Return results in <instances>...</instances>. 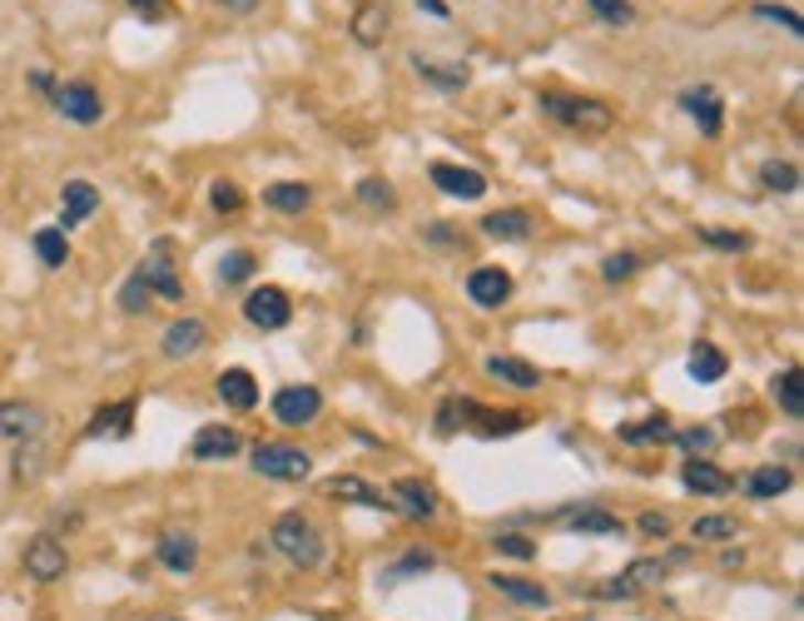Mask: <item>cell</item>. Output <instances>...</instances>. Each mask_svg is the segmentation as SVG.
<instances>
[{
  "mask_svg": "<svg viewBox=\"0 0 804 621\" xmlns=\"http://www.w3.org/2000/svg\"><path fill=\"white\" fill-rule=\"evenodd\" d=\"M700 239L710 244V249H730V254L750 249V234H735V229H700Z\"/></svg>",
  "mask_w": 804,
  "mask_h": 621,
  "instance_id": "41",
  "label": "cell"
},
{
  "mask_svg": "<svg viewBox=\"0 0 804 621\" xmlns=\"http://www.w3.org/2000/svg\"><path fill=\"white\" fill-rule=\"evenodd\" d=\"M542 105L546 115H551L556 125H566V130H581V135H605L611 130V105L591 100V95H561V90H542Z\"/></svg>",
  "mask_w": 804,
  "mask_h": 621,
  "instance_id": "1",
  "label": "cell"
},
{
  "mask_svg": "<svg viewBox=\"0 0 804 621\" xmlns=\"http://www.w3.org/2000/svg\"><path fill=\"white\" fill-rule=\"evenodd\" d=\"M144 621H179V617H144Z\"/></svg>",
  "mask_w": 804,
  "mask_h": 621,
  "instance_id": "51",
  "label": "cell"
},
{
  "mask_svg": "<svg viewBox=\"0 0 804 621\" xmlns=\"http://www.w3.org/2000/svg\"><path fill=\"white\" fill-rule=\"evenodd\" d=\"M427 15H447V0H417Z\"/></svg>",
  "mask_w": 804,
  "mask_h": 621,
  "instance_id": "50",
  "label": "cell"
},
{
  "mask_svg": "<svg viewBox=\"0 0 804 621\" xmlns=\"http://www.w3.org/2000/svg\"><path fill=\"white\" fill-rule=\"evenodd\" d=\"M621 438L625 442H665L671 438V418H665V413H651V418H641V422H625Z\"/></svg>",
  "mask_w": 804,
  "mask_h": 621,
  "instance_id": "31",
  "label": "cell"
},
{
  "mask_svg": "<svg viewBox=\"0 0 804 621\" xmlns=\"http://www.w3.org/2000/svg\"><path fill=\"white\" fill-rule=\"evenodd\" d=\"M323 492H328V497H347V502H357V507L397 512V502H387L383 492H373L363 478H353V472H337V478H328V482H323Z\"/></svg>",
  "mask_w": 804,
  "mask_h": 621,
  "instance_id": "15",
  "label": "cell"
},
{
  "mask_svg": "<svg viewBox=\"0 0 804 621\" xmlns=\"http://www.w3.org/2000/svg\"><path fill=\"white\" fill-rule=\"evenodd\" d=\"M655 577H665V567H661V561H635V567L621 577V587H625V591H635V587H651Z\"/></svg>",
  "mask_w": 804,
  "mask_h": 621,
  "instance_id": "42",
  "label": "cell"
},
{
  "mask_svg": "<svg viewBox=\"0 0 804 621\" xmlns=\"http://www.w3.org/2000/svg\"><path fill=\"white\" fill-rule=\"evenodd\" d=\"M264 204L268 210H283V214H303L308 204H313V190L298 180H283V184H268L264 190Z\"/></svg>",
  "mask_w": 804,
  "mask_h": 621,
  "instance_id": "25",
  "label": "cell"
},
{
  "mask_svg": "<svg viewBox=\"0 0 804 621\" xmlns=\"http://www.w3.org/2000/svg\"><path fill=\"white\" fill-rule=\"evenodd\" d=\"M571 527H581V532H621V517H611V512H601V507H586V512H571Z\"/></svg>",
  "mask_w": 804,
  "mask_h": 621,
  "instance_id": "38",
  "label": "cell"
},
{
  "mask_svg": "<svg viewBox=\"0 0 804 621\" xmlns=\"http://www.w3.org/2000/svg\"><path fill=\"white\" fill-rule=\"evenodd\" d=\"M790 468H780V462H770V468H754L750 472V497H780V492H790Z\"/></svg>",
  "mask_w": 804,
  "mask_h": 621,
  "instance_id": "29",
  "label": "cell"
},
{
  "mask_svg": "<svg viewBox=\"0 0 804 621\" xmlns=\"http://www.w3.org/2000/svg\"><path fill=\"white\" fill-rule=\"evenodd\" d=\"M244 448V438H238L234 428H224V422H208V428H199L194 432V458L199 462H224V458H234V452Z\"/></svg>",
  "mask_w": 804,
  "mask_h": 621,
  "instance_id": "12",
  "label": "cell"
},
{
  "mask_svg": "<svg viewBox=\"0 0 804 621\" xmlns=\"http://www.w3.org/2000/svg\"><path fill=\"white\" fill-rule=\"evenodd\" d=\"M129 6H135L144 21H169V15H174V6H169V0H129Z\"/></svg>",
  "mask_w": 804,
  "mask_h": 621,
  "instance_id": "45",
  "label": "cell"
},
{
  "mask_svg": "<svg viewBox=\"0 0 804 621\" xmlns=\"http://www.w3.org/2000/svg\"><path fill=\"white\" fill-rule=\"evenodd\" d=\"M586 6H591V11L601 15L605 25H615V31L635 21V6H631V0H586Z\"/></svg>",
  "mask_w": 804,
  "mask_h": 621,
  "instance_id": "36",
  "label": "cell"
},
{
  "mask_svg": "<svg viewBox=\"0 0 804 621\" xmlns=\"http://www.w3.org/2000/svg\"><path fill=\"white\" fill-rule=\"evenodd\" d=\"M204 343H208L204 319H174L164 329V358H189V353H199Z\"/></svg>",
  "mask_w": 804,
  "mask_h": 621,
  "instance_id": "16",
  "label": "cell"
},
{
  "mask_svg": "<svg viewBox=\"0 0 804 621\" xmlns=\"http://www.w3.org/2000/svg\"><path fill=\"white\" fill-rule=\"evenodd\" d=\"M35 254L45 269H60V264L69 259V244H65V229H40L35 234Z\"/></svg>",
  "mask_w": 804,
  "mask_h": 621,
  "instance_id": "33",
  "label": "cell"
},
{
  "mask_svg": "<svg viewBox=\"0 0 804 621\" xmlns=\"http://www.w3.org/2000/svg\"><path fill=\"white\" fill-rule=\"evenodd\" d=\"M641 532H645V537H665V532H671V517H661V512H645Z\"/></svg>",
  "mask_w": 804,
  "mask_h": 621,
  "instance_id": "48",
  "label": "cell"
},
{
  "mask_svg": "<svg viewBox=\"0 0 804 621\" xmlns=\"http://www.w3.org/2000/svg\"><path fill=\"white\" fill-rule=\"evenodd\" d=\"M754 15H760V21H780L790 35H800V31H804L800 15H794L790 6H774V0H760V6H754Z\"/></svg>",
  "mask_w": 804,
  "mask_h": 621,
  "instance_id": "40",
  "label": "cell"
},
{
  "mask_svg": "<svg viewBox=\"0 0 804 621\" xmlns=\"http://www.w3.org/2000/svg\"><path fill=\"white\" fill-rule=\"evenodd\" d=\"M482 234L486 239H526L532 234V214L526 210H496L482 220Z\"/></svg>",
  "mask_w": 804,
  "mask_h": 621,
  "instance_id": "22",
  "label": "cell"
},
{
  "mask_svg": "<svg viewBox=\"0 0 804 621\" xmlns=\"http://www.w3.org/2000/svg\"><path fill=\"white\" fill-rule=\"evenodd\" d=\"M274 547L298 567H318V557H323V537H318L313 517H303V512H283L274 522Z\"/></svg>",
  "mask_w": 804,
  "mask_h": 621,
  "instance_id": "2",
  "label": "cell"
},
{
  "mask_svg": "<svg viewBox=\"0 0 804 621\" xmlns=\"http://www.w3.org/2000/svg\"><path fill=\"white\" fill-rule=\"evenodd\" d=\"M244 319L254 323V329L274 333V329H288V319H293V303H288L283 289H274V283H264V289H254L244 299Z\"/></svg>",
  "mask_w": 804,
  "mask_h": 621,
  "instance_id": "5",
  "label": "cell"
},
{
  "mask_svg": "<svg viewBox=\"0 0 804 621\" xmlns=\"http://www.w3.org/2000/svg\"><path fill=\"white\" fill-rule=\"evenodd\" d=\"M496 547H502L506 557H522V561H526V557H532V552H536L532 542H526V537H516V532H506V537H496Z\"/></svg>",
  "mask_w": 804,
  "mask_h": 621,
  "instance_id": "47",
  "label": "cell"
},
{
  "mask_svg": "<svg viewBox=\"0 0 804 621\" xmlns=\"http://www.w3.org/2000/svg\"><path fill=\"white\" fill-rule=\"evenodd\" d=\"M760 184L770 194H794L800 190V170L790 160H770V164H760Z\"/></svg>",
  "mask_w": 804,
  "mask_h": 621,
  "instance_id": "30",
  "label": "cell"
},
{
  "mask_svg": "<svg viewBox=\"0 0 804 621\" xmlns=\"http://www.w3.org/2000/svg\"><path fill=\"white\" fill-rule=\"evenodd\" d=\"M635 269H641V259H635V254H611V259H605V264H601V274H605V279H611V283L631 279V274H635Z\"/></svg>",
  "mask_w": 804,
  "mask_h": 621,
  "instance_id": "43",
  "label": "cell"
},
{
  "mask_svg": "<svg viewBox=\"0 0 804 621\" xmlns=\"http://www.w3.org/2000/svg\"><path fill=\"white\" fill-rule=\"evenodd\" d=\"M486 373L502 378V383H512V388H542V373H536L526 358H506V353H496V358H486Z\"/></svg>",
  "mask_w": 804,
  "mask_h": 621,
  "instance_id": "23",
  "label": "cell"
},
{
  "mask_svg": "<svg viewBox=\"0 0 804 621\" xmlns=\"http://www.w3.org/2000/svg\"><path fill=\"white\" fill-rule=\"evenodd\" d=\"M412 65H417V75H422V81L442 85V90H462V85L472 81V71H467V65H447V61H422V55H412Z\"/></svg>",
  "mask_w": 804,
  "mask_h": 621,
  "instance_id": "26",
  "label": "cell"
},
{
  "mask_svg": "<svg viewBox=\"0 0 804 621\" xmlns=\"http://www.w3.org/2000/svg\"><path fill=\"white\" fill-rule=\"evenodd\" d=\"M680 105H685V115H690V120L700 125V135H720V125H725V105H720V95H715L710 85H700V90H685V95H680Z\"/></svg>",
  "mask_w": 804,
  "mask_h": 621,
  "instance_id": "14",
  "label": "cell"
},
{
  "mask_svg": "<svg viewBox=\"0 0 804 621\" xmlns=\"http://www.w3.org/2000/svg\"><path fill=\"white\" fill-rule=\"evenodd\" d=\"M40 428H45V413L35 408V403H0V438H40Z\"/></svg>",
  "mask_w": 804,
  "mask_h": 621,
  "instance_id": "13",
  "label": "cell"
},
{
  "mask_svg": "<svg viewBox=\"0 0 804 621\" xmlns=\"http://www.w3.org/2000/svg\"><path fill=\"white\" fill-rule=\"evenodd\" d=\"M55 110L65 115V120H75V125H95L99 115H105V105H99L95 85L69 81V85H60V90H55Z\"/></svg>",
  "mask_w": 804,
  "mask_h": 621,
  "instance_id": "6",
  "label": "cell"
},
{
  "mask_svg": "<svg viewBox=\"0 0 804 621\" xmlns=\"http://www.w3.org/2000/svg\"><path fill=\"white\" fill-rule=\"evenodd\" d=\"M432 184L442 194H452V200H482L486 194V174L462 170V164H447V160L432 164Z\"/></svg>",
  "mask_w": 804,
  "mask_h": 621,
  "instance_id": "10",
  "label": "cell"
},
{
  "mask_svg": "<svg viewBox=\"0 0 804 621\" xmlns=\"http://www.w3.org/2000/svg\"><path fill=\"white\" fill-rule=\"evenodd\" d=\"M139 279L149 283V293H164V299H184V279H179L174 264H169V239H159L154 249H149V259L139 264Z\"/></svg>",
  "mask_w": 804,
  "mask_h": 621,
  "instance_id": "7",
  "label": "cell"
},
{
  "mask_svg": "<svg viewBox=\"0 0 804 621\" xmlns=\"http://www.w3.org/2000/svg\"><path fill=\"white\" fill-rule=\"evenodd\" d=\"M254 254L248 249H234V254H224V264H218V279L224 283H244V279H254Z\"/></svg>",
  "mask_w": 804,
  "mask_h": 621,
  "instance_id": "35",
  "label": "cell"
},
{
  "mask_svg": "<svg viewBox=\"0 0 804 621\" xmlns=\"http://www.w3.org/2000/svg\"><path fill=\"white\" fill-rule=\"evenodd\" d=\"M387 31H393V11H387V0H363L353 11V41L357 45H383Z\"/></svg>",
  "mask_w": 804,
  "mask_h": 621,
  "instance_id": "11",
  "label": "cell"
},
{
  "mask_svg": "<svg viewBox=\"0 0 804 621\" xmlns=\"http://www.w3.org/2000/svg\"><path fill=\"white\" fill-rule=\"evenodd\" d=\"M318 408H323V393H318L313 383H288V388L274 393V418L283 422V428H303V422H313Z\"/></svg>",
  "mask_w": 804,
  "mask_h": 621,
  "instance_id": "4",
  "label": "cell"
},
{
  "mask_svg": "<svg viewBox=\"0 0 804 621\" xmlns=\"http://www.w3.org/2000/svg\"><path fill=\"white\" fill-rule=\"evenodd\" d=\"M725 353L715 349V343H695V353H690V378L695 383H720L725 378Z\"/></svg>",
  "mask_w": 804,
  "mask_h": 621,
  "instance_id": "28",
  "label": "cell"
},
{
  "mask_svg": "<svg viewBox=\"0 0 804 621\" xmlns=\"http://www.w3.org/2000/svg\"><path fill=\"white\" fill-rule=\"evenodd\" d=\"M695 542H730L740 537V522L735 517H695Z\"/></svg>",
  "mask_w": 804,
  "mask_h": 621,
  "instance_id": "34",
  "label": "cell"
},
{
  "mask_svg": "<svg viewBox=\"0 0 804 621\" xmlns=\"http://www.w3.org/2000/svg\"><path fill=\"white\" fill-rule=\"evenodd\" d=\"M99 210V190L89 180H69L65 184V200H60V224H79V220H89V214Z\"/></svg>",
  "mask_w": 804,
  "mask_h": 621,
  "instance_id": "19",
  "label": "cell"
},
{
  "mask_svg": "<svg viewBox=\"0 0 804 621\" xmlns=\"http://www.w3.org/2000/svg\"><path fill=\"white\" fill-rule=\"evenodd\" d=\"M149 299H154V293H149V283L139 279V274H135V279H125V289H119V309H125V313H144Z\"/></svg>",
  "mask_w": 804,
  "mask_h": 621,
  "instance_id": "37",
  "label": "cell"
},
{
  "mask_svg": "<svg viewBox=\"0 0 804 621\" xmlns=\"http://www.w3.org/2000/svg\"><path fill=\"white\" fill-rule=\"evenodd\" d=\"M159 561H164L169 571H189L199 561L194 537H189V532H164V537H159Z\"/></svg>",
  "mask_w": 804,
  "mask_h": 621,
  "instance_id": "24",
  "label": "cell"
},
{
  "mask_svg": "<svg viewBox=\"0 0 804 621\" xmlns=\"http://www.w3.org/2000/svg\"><path fill=\"white\" fill-rule=\"evenodd\" d=\"M680 482H685L690 492H705V497H720V492L735 488V482L725 478V472L715 468V462H705V458H690V462H685V468H680Z\"/></svg>",
  "mask_w": 804,
  "mask_h": 621,
  "instance_id": "20",
  "label": "cell"
},
{
  "mask_svg": "<svg viewBox=\"0 0 804 621\" xmlns=\"http://www.w3.org/2000/svg\"><path fill=\"white\" fill-rule=\"evenodd\" d=\"M65 567H69V557H65V542H55V537H35L25 547V571L35 581H60L65 577Z\"/></svg>",
  "mask_w": 804,
  "mask_h": 621,
  "instance_id": "8",
  "label": "cell"
},
{
  "mask_svg": "<svg viewBox=\"0 0 804 621\" xmlns=\"http://www.w3.org/2000/svg\"><path fill=\"white\" fill-rule=\"evenodd\" d=\"M770 393H774V403H780L790 418H800V413H804V373L800 368H780V373H774Z\"/></svg>",
  "mask_w": 804,
  "mask_h": 621,
  "instance_id": "21",
  "label": "cell"
},
{
  "mask_svg": "<svg viewBox=\"0 0 804 621\" xmlns=\"http://www.w3.org/2000/svg\"><path fill=\"white\" fill-rule=\"evenodd\" d=\"M218 6H224V11H234V15H248V11H258L264 0H218Z\"/></svg>",
  "mask_w": 804,
  "mask_h": 621,
  "instance_id": "49",
  "label": "cell"
},
{
  "mask_svg": "<svg viewBox=\"0 0 804 621\" xmlns=\"http://www.w3.org/2000/svg\"><path fill=\"white\" fill-rule=\"evenodd\" d=\"M492 587L502 591V597H512V601H522V607H546V587H532V581H522V577H492Z\"/></svg>",
  "mask_w": 804,
  "mask_h": 621,
  "instance_id": "32",
  "label": "cell"
},
{
  "mask_svg": "<svg viewBox=\"0 0 804 621\" xmlns=\"http://www.w3.org/2000/svg\"><path fill=\"white\" fill-rule=\"evenodd\" d=\"M254 468L264 472V478H278V482H303L308 472H313V462H308L303 448H288V442H258Z\"/></svg>",
  "mask_w": 804,
  "mask_h": 621,
  "instance_id": "3",
  "label": "cell"
},
{
  "mask_svg": "<svg viewBox=\"0 0 804 621\" xmlns=\"http://www.w3.org/2000/svg\"><path fill=\"white\" fill-rule=\"evenodd\" d=\"M397 497H403V512H412V517H432L437 512V492L427 488V482H417V478H397Z\"/></svg>",
  "mask_w": 804,
  "mask_h": 621,
  "instance_id": "27",
  "label": "cell"
},
{
  "mask_svg": "<svg viewBox=\"0 0 804 621\" xmlns=\"http://www.w3.org/2000/svg\"><path fill=\"white\" fill-rule=\"evenodd\" d=\"M208 204H214L218 214H234L238 204H244V194H238V190H234V184H228V180H218L214 190H208Z\"/></svg>",
  "mask_w": 804,
  "mask_h": 621,
  "instance_id": "44",
  "label": "cell"
},
{
  "mask_svg": "<svg viewBox=\"0 0 804 621\" xmlns=\"http://www.w3.org/2000/svg\"><path fill=\"white\" fill-rule=\"evenodd\" d=\"M218 398H224L228 408H238V413L258 408V383H254V373H248V368H224V373H218Z\"/></svg>",
  "mask_w": 804,
  "mask_h": 621,
  "instance_id": "17",
  "label": "cell"
},
{
  "mask_svg": "<svg viewBox=\"0 0 804 621\" xmlns=\"http://www.w3.org/2000/svg\"><path fill=\"white\" fill-rule=\"evenodd\" d=\"M467 299H472L476 309H502V303L512 299V274L506 269H472L467 274Z\"/></svg>",
  "mask_w": 804,
  "mask_h": 621,
  "instance_id": "9",
  "label": "cell"
},
{
  "mask_svg": "<svg viewBox=\"0 0 804 621\" xmlns=\"http://www.w3.org/2000/svg\"><path fill=\"white\" fill-rule=\"evenodd\" d=\"M129 428H135V403H109V408H99L95 418H89L85 438H129Z\"/></svg>",
  "mask_w": 804,
  "mask_h": 621,
  "instance_id": "18",
  "label": "cell"
},
{
  "mask_svg": "<svg viewBox=\"0 0 804 621\" xmlns=\"http://www.w3.org/2000/svg\"><path fill=\"white\" fill-rule=\"evenodd\" d=\"M680 448H690V452H710V448H715V432H710V428H690V432H680Z\"/></svg>",
  "mask_w": 804,
  "mask_h": 621,
  "instance_id": "46",
  "label": "cell"
},
{
  "mask_svg": "<svg viewBox=\"0 0 804 621\" xmlns=\"http://www.w3.org/2000/svg\"><path fill=\"white\" fill-rule=\"evenodd\" d=\"M357 200H363L367 210H393L397 194L387 190V180H363V184H357Z\"/></svg>",
  "mask_w": 804,
  "mask_h": 621,
  "instance_id": "39",
  "label": "cell"
}]
</instances>
